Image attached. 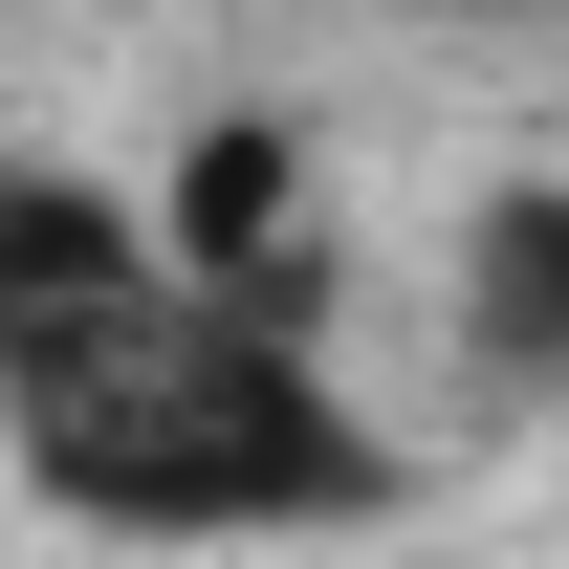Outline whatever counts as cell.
<instances>
[{
  "instance_id": "cell-4",
  "label": "cell",
  "mask_w": 569,
  "mask_h": 569,
  "mask_svg": "<svg viewBox=\"0 0 569 569\" xmlns=\"http://www.w3.org/2000/svg\"><path fill=\"white\" fill-rule=\"evenodd\" d=\"M548 22H569V0H548Z\"/></svg>"
},
{
  "instance_id": "cell-3",
  "label": "cell",
  "mask_w": 569,
  "mask_h": 569,
  "mask_svg": "<svg viewBox=\"0 0 569 569\" xmlns=\"http://www.w3.org/2000/svg\"><path fill=\"white\" fill-rule=\"evenodd\" d=\"M460 351H482L503 395H569V176L460 198Z\"/></svg>"
},
{
  "instance_id": "cell-1",
  "label": "cell",
  "mask_w": 569,
  "mask_h": 569,
  "mask_svg": "<svg viewBox=\"0 0 569 569\" xmlns=\"http://www.w3.org/2000/svg\"><path fill=\"white\" fill-rule=\"evenodd\" d=\"M0 438L67 526L153 548H263V526H372L395 460L307 372V307H241L88 176H0Z\"/></svg>"
},
{
  "instance_id": "cell-2",
  "label": "cell",
  "mask_w": 569,
  "mask_h": 569,
  "mask_svg": "<svg viewBox=\"0 0 569 569\" xmlns=\"http://www.w3.org/2000/svg\"><path fill=\"white\" fill-rule=\"evenodd\" d=\"M153 241H176L198 284H241V307H307V284H329V241H307V153H284V132H198Z\"/></svg>"
}]
</instances>
